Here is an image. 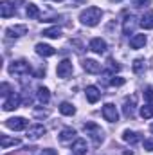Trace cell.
I'll list each match as a JSON object with an SVG mask.
<instances>
[{
    "mask_svg": "<svg viewBox=\"0 0 153 155\" xmlns=\"http://www.w3.org/2000/svg\"><path fill=\"white\" fill-rule=\"evenodd\" d=\"M101 16H103V11H101L99 7L92 5V7H86L85 11H81V15H79V20H81V24H83V25L94 27V25H97V24H99Z\"/></svg>",
    "mask_w": 153,
    "mask_h": 155,
    "instance_id": "obj_1",
    "label": "cell"
},
{
    "mask_svg": "<svg viewBox=\"0 0 153 155\" xmlns=\"http://www.w3.org/2000/svg\"><path fill=\"white\" fill-rule=\"evenodd\" d=\"M29 71H31V65L25 60H16L9 65V74L13 76H24V74H29Z\"/></svg>",
    "mask_w": 153,
    "mask_h": 155,
    "instance_id": "obj_2",
    "label": "cell"
},
{
    "mask_svg": "<svg viewBox=\"0 0 153 155\" xmlns=\"http://www.w3.org/2000/svg\"><path fill=\"white\" fill-rule=\"evenodd\" d=\"M27 119L25 117H11V119H5V126L15 130V132H20V130H25L27 128Z\"/></svg>",
    "mask_w": 153,
    "mask_h": 155,
    "instance_id": "obj_3",
    "label": "cell"
},
{
    "mask_svg": "<svg viewBox=\"0 0 153 155\" xmlns=\"http://www.w3.org/2000/svg\"><path fill=\"white\" fill-rule=\"evenodd\" d=\"M20 101H22V99H20V96L13 92L11 96H7V97H5V101H4V105H2V108H4L5 112H11V110H15V108H18V107H20Z\"/></svg>",
    "mask_w": 153,
    "mask_h": 155,
    "instance_id": "obj_4",
    "label": "cell"
},
{
    "mask_svg": "<svg viewBox=\"0 0 153 155\" xmlns=\"http://www.w3.org/2000/svg\"><path fill=\"white\" fill-rule=\"evenodd\" d=\"M103 117H105L106 121H110V123H117V121H119V112H117L115 105L106 103V105L103 107Z\"/></svg>",
    "mask_w": 153,
    "mask_h": 155,
    "instance_id": "obj_5",
    "label": "cell"
},
{
    "mask_svg": "<svg viewBox=\"0 0 153 155\" xmlns=\"http://www.w3.org/2000/svg\"><path fill=\"white\" fill-rule=\"evenodd\" d=\"M41 135H45V126H43V124H31V126L27 128V139L38 141Z\"/></svg>",
    "mask_w": 153,
    "mask_h": 155,
    "instance_id": "obj_6",
    "label": "cell"
},
{
    "mask_svg": "<svg viewBox=\"0 0 153 155\" xmlns=\"http://www.w3.org/2000/svg\"><path fill=\"white\" fill-rule=\"evenodd\" d=\"M56 74L58 78H69L72 74V63L69 60H63L58 63V69H56Z\"/></svg>",
    "mask_w": 153,
    "mask_h": 155,
    "instance_id": "obj_7",
    "label": "cell"
},
{
    "mask_svg": "<svg viewBox=\"0 0 153 155\" xmlns=\"http://www.w3.org/2000/svg\"><path fill=\"white\" fill-rule=\"evenodd\" d=\"M85 132H92V139L96 141V144H99V143L103 141L101 128H99L96 123H86V124H85Z\"/></svg>",
    "mask_w": 153,
    "mask_h": 155,
    "instance_id": "obj_8",
    "label": "cell"
},
{
    "mask_svg": "<svg viewBox=\"0 0 153 155\" xmlns=\"http://www.w3.org/2000/svg\"><path fill=\"white\" fill-rule=\"evenodd\" d=\"M88 49L92 51V52H97V54H103L105 51H106V41L101 38H92L90 40V43H88Z\"/></svg>",
    "mask_w": 153,
    "mask_h": 155,
    "instance_id": "obj_9",
    "label": "cell"
},
{
    "mask_svg": "<svg viewBox=\"0 0 153 155\" xmlns=\"http://www.w3.org/2000/svg\"><path fill=\"white\" fill-rule=\"evenodd\" d=\"M15 13H16L15 4H11V2H7V0L0 2V16H2V18H9V16H13Z\"/></svg>",
    "mask_w": 153,
    "mask_h": 155,
    "instance_id": "obj_10",
    "label": "cell"
},
{
    "mask_svg": "<svg viewBox=\"0 0 153 155\" xmlns=\"http://www.w3.org/2000/svg\"><path fill=\"white\" fill-rule=\"evenodd\" d=\"M5 35L9 38H18V36H24L27 35V25H13V27H7Z\"/></svg>",
    "mask_w": 153,
    "mask_h": 155,
    "instance_id": "obj_11",
    "label": "cell"
},
{
    "mask_svg": "<svg viewBox=\"0 0 153 155\" xmlns=\"http://www.w3.org/2000/svg\"><path fill=\"white\" fill-rule=\"evenodd\" d=\"M83 69L88 72V74H97V72H101V63L99 61H96V60H85L83 61Z\"/></svg>",
    "mask_w": 153,
    "mask_h": 155,
    "instance_id": "obj_12",
    "label": "cell"
},
{
    "mask_svg": "<svg viewBox=\"0 0 153 155\" xmlns=\"http://www.w3.org/2000/svg\"><path fill=\"white\" fill-rule=\"evenodd\" d=\"M85 94H86V101L88 103H97L99 99H101V92L96 88V87H86V90H85Z\"/></svg>",
    "mask_w": 153,
    "mask_h": 155,
    "instance_id": "obj_13",
    "label": "cell"
},
{
    "mask_svg": "<svg viewBox=\"0 0 153 155\" xmlns=\"http://www.w3.org/2000/svg\"><path fill=\"white\" fill-rule=\"evenodd\" d=\"M36 52H38L40 56H43V58H49V56L56 54V49L50 47V45H47V43H38L36 45Z\"/></svg>",
    "mask_w": 153,
    "mask_h": 155,
    "instance_id": "obj_14",
    "label": "cell"
},
{
    "mask_svg": "<svg viewBox=\"0 0 153 155\" xmlns=\"http://www.w3.org/2000/svg\"><path fill=\"white\" fill-rule=\"evenodd\" d=\"M135 25H137V22H135V16H126L124 18V24H122V33L124 35H132L133 31H135Z\"/></svg>",
    "mask_w": 153,
    "mask_h": 155,
    "instance_id": "obj_15",
    "label": "cell"
},
{
    "mask_svg": "<svg viewBox=\"0 0 153 155\" xmlns=\"http://www.w3.org/2000/svg\"><path fill=\"white\" fill-rule=\"evenodd\" d=\"M72 152L77 155H85L88 152V144H86V141L85 139H76L74 141V144H72Z\"/></svg>",
    "mask_w": 153,
    "mask_h": 155,
    "instance_id": "obj_16",
    "label": "cell"
},
{
    "mask_svg": "<svg viewBox=\"0 0 153 155\" xmlns=\"http://www.w3.org/2000/svg\"><path fill=\"white\" fill-rule=\"evenodd\" d=\"M135 99L137 96H132V97H126L124 101V107H122V112L126 117H133V107H135Z\"/></svg>",
    "mask_w": 153,
    "mask_h": 155,
    "instance_id": "obj_17",
    "label": "cell"
},
{
    "mask_svg": "<svg viewBox=\"0 0 153 155\" xmlns=\"http://www.w3.org/2000/svg\"><path fill=\"white\" fill-rule=\"evenodd\" d=\"M122 141H124V143H128V144H137V143L141 141V137H139V134H137V132L124 130V132H122Z\"/></svg>",
    "mask_w": 153,
    "mask_h": 155,
    "instance_id": "obj_18",
    "label": "cell"
},
{
    "mask_svg": "<svg viewBox=\"0 0 153 155\" xmlns=\"http://www.w3.org/2000/svg\"><path fill=\"white\" fill-rule=\"evenodd\" d=\"M76 139V130L74 128H63L60 132V141L61 143H69V141H74Z\"/></svg>",
    "mask_w": 153,
    "mask_h": 155,
    "instance_id": "obj_19",
    "label": "cell"
},
{
    "mask_svg": "<svg viewBox=\"0 0 153 155\" xmlns=\"http://www.w3.org/2000/svg\"><path fill=\"white\" fill-rule=\"evenodd\" d=\"M144 45H146V36L144 35H133L130 38V47L132 49H141Z\"/></svg>",
    "mask_w": 153,
    "mask_h": 155,
    "instance_id": "obj_20",
    "label": "cell"
},
{
    "mask_svg": "<svg viewBox=\"0 0 153 155\" xmlns=\"http://www.w3.org/2000/svg\"><path fill=\"white\" fill-rule=\"evenodd\" d=\"M139 25H141L142 29H153V11H148L146 15H142Z\"/></svg>",
    "mask_w": 153,
    "mask_h": 155,
    "instance_id": "obj_21",
    "label": "cell"
},
{
    "mask_svg": "<svg viewBox=\"0 0 153 155\" xmlns=\"http://www.w3.org/2000/svg\"><path fill=\"white\" fill-rule=\"evenodd\" d=\"M20 144V139H11V137H7V135H2L0 137V146H2V150H7L9 146H18Z\"/></svg>",
    "mask_w": 153,
    "mask_h": 155,
    "instance_id": "obj_22",
    "label": "cell"
},
{
    "mask_svg": "<svg viewBox=\"0 0 153 155\" xmlns=\"http://www.w3.org/2000/svg\"><path fill=\"white\" fill-rule=\"evenodd\" d=\"M41 35H43L45 38H60V36H61V29H60L58 25H54V27L43 29V31H41Z\"/></svg>",
    "mask_w": 153,
    "mask_h": 155,
    "instance_id": "obj_23",
    "label": "cell"
},
{
    "mask_svg": "<svg viewBox=\"0 0 153 155\" xmlns=\"http://www.w3.org/2000/svg\"><path fill=\"white\" fill-rule=\"evenodd\" d=\"M36 96H38V101L43 103V105H47V103L50 101V94H49V90H47L45 87H40L38 92H36Z\"/></svg>",
    "mask_w": 153,
    "mask_h": 155,
    "instance_id": "obj_24",
    "label": "cell"
},
{
    "mask_svg": "<svg viewBox=\"0 0 153 155\" xmlns=\"http://www.w3.org/2000/svg\"><path fill=\"white\" fill-rule=\"evenodd\" d=\"M60 112H61L63 116H74V114H76V108H74L72 103H67V101H65V103L60 105Z\"/></svg>",
    "mask_w": 153,
    "mask_h": 155,
    "instance_id": "obj_25",
    "label": "cell"
},
{
    "mask_svg": "<svg viewBox=\"0 0 153 155\" xmlns=\"http://www.w3.org/2000/svg\"><path fill=\"white\" fill-rule=\"evenodd\" d=\"M25 15H27V18H29V20H34V18H38V16H40L38 5H34V4H29V5H27V9H25Z\"/></svg>",
    "mask_w": 153,
    "mask_h": 155,
    "instance_id": "obj_26",
    "label": "cell"
},
{
    "mask_svg": "<svg viewBox=\"0 0 153 155\" xmlns=\"http://www.w3.org/2000/svg\"><path fill=\"white\" fill-rule=\"evenodd\" d=\"M144 67H146V65H144V58H137V60L133 61V72H135V74H141V72L144 71Z\"/></svg>",
    "mask_w": 153,
    "mask_h": 155,
    "instance_id": "obj_27",
    "label": "cell"
},
{
    "mask_svg": "<svg viewBox=\"0 0 153 155\" xmlns=\"http://www.w3.org/2000/svg\"><path fill=\"white\" fill-rule=\"evenodd\" d=\"M141 117H144V119H150L153 117V105H146V107H141Z\"/></svg>",
    "mask_w": 153,
    "mask_h": 155,
    "instance_id": "obj_28",
    "label": "cell"
},
{
    "mask_svg": "<svg viewBox=\"0 0 153 155\" xmlns=\"http://www.w3.org/2000/svg\"><path fill=\"white\" fill-rule=\"evenodd\" d=\"M124 83H126V79H124V78H112V79H110V85H112V87H121V85H124Z\"/></svg>",
    "mask_w": 153,
    "mask_h": 155,
    "instance_id": "obj_29",
    "label": "cell"
},
{
    "mask_svg": "<svg viewBox=\"0 0 153 155\" xmlns=\"http://www.w3.org/2000/svg\"><path fill=\"white\" fill-rule=\"evenodd\" d=\"M9 92H11V87H9V85H7V83H2V85H0V94H2V96H5V97H7V96H11V94H9Z\"/></svg>",
    "mask_w": 153,
    "mask_h": 155,
    "instance_id": "obj_30",
    "label": "cell"
},
{
    "mask_svg": "<svg viewBox=\"0 0 153 155\" xmlns=\"http://www.w3.org/2000/svg\"><path fill=\"white\" fill-rule=\"evenodd\" d=\"M144 97H146V101L150 105H153V88H146L144 90Z\"/></svg>",
    "mask_w": 153,
    "mask_h": 155,
    "instance_id": "obj_31",
    "label": "cell"
},
{
    "mask_svg": "<svg viewBox=\"0 0 153 155\" xmlns=\"http://www.w3.org/2000/svg\"><path fill=\"white\" fill-rule=\"evenodd\" d=\"M144 150H148V152H153V137H150V139H144Z\"/></svg>",
    "mask_w": 153,
    "mask_h": 155,
    "instance_id": "obj_32",
    "label": "cell"
},
{
    "mask_svg": "<svg viewBox=\"0 0 153 155\" xmlns=\"http://www.w3.org/2000/svg\"><path fill=\"white\" fill-rule=\"evenodd\" d=\"M72 47H76L77 54H81V52H83V43H81L79 40H72Z\"/></svg>",
    "mask_w": 153,
    "mask_h": 155,
    "instance_id": "obj_33",
    "label": "cell"
},
{
    "mask_svg": "<svg viewBox=\"0 0 153 155\" xmlns=\"http://www.w3.org/2000/svg\"><path fill=\"white\" fill-rule=\"evenodd\" d=\"M47 116H49L47 110H38V108L34 110V117H38V119H43V117H47Z\"/></svg>",
    "mask_w": 153,
    "mask_h": 155,
    "instance_id": "obj_34",
    "label": "cell"
},
{
    "mask_svg": "<svg viewBox=\"0 0 153 155\" xmlns=\"http://www.w3.org/2000/svg\"><path fill=\"white\" fill-rule=\"evenodd\" d=\"M150 0H133V5L135 7H142V5H148Z\"/></svg>",
    "mask_w": 153,
    "mask_h": 155,
    "instance_id": "obj_35",
    "label": "cell"
},
{
    "mask_svg": "<svg viewBox=\"0 0 153 155\" xmlns=\"http://www.w3.org/2000/svg\"><path fill=\"white\" fill-rule=\"evenodd\" d=\"M40 155H58V152L56 150H43Z\"/></svg>",
    "mask_w": 153,
    "mask_h": 155,
    "instance_id": "obj_36",
    "label": "cell"
},
{
    "mask_svg": "<svg viewBox=\"0 0 153 155\" xmlns=\"http://www.w3.org/2000/svg\"><path fill=\"white\" fill-rule=\"evenodd\" d=\"M150 130H151V132H153V124H151V126H150Z\"/></svg>",
    "mask_w": 153,
    "mask_h": 155,
    "instance_id": "obj_37",
    "label": "cell"
},
{
    "mask_svg": "<svg viewBox=\"0 0 153 155\" xmlns=\"http://www.w3.org/2000/svg\"><path fill=\"white\" fill-rule=\"evenodd\" d=\"M54 2H63V0H54Z\"/></svg>",
    "mask_w": 153,
    "mask_h": 155,
    "instance_id": "obj_38",
    "label": "cell"
},
{
    "mask_svg": "<svg viewBox=\"0 0 153 155\" xmlns=\"http://www.w3.org/2000/svg\"><path fill=\"white\" fill-rule=\"evenodd\" d=\"M112 2H121V0H112Z\"/></svg>",
    "mask_w": 153,
    "mask_h": 155,
    "instance_id": "obj_39",
    "label": "cell"
}]
</instances>
